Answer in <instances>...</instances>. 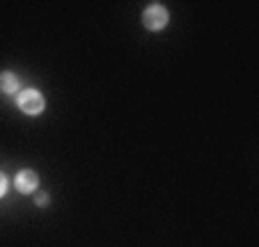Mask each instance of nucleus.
Masks as SVG:
<instances>
[{"label": "nucleus", "instance_id": "5", "mask_svg": "<svg viewBox=\"0 0 259 247\" xmlns=\"http://www.w3.org/2000/svg\"><path fill=\"white\" fill-rule=\"evenodd\" d=\"M34 204L39 206V209H46L51 204V197H49V192H39V194H34Z\"/></svg>", "mask_w": 259, "mask_h": 247}, {"label": "nucleus", "instance_id": "3", "mask_svg": "<svg viewBox=\"0 0 259 247\" xmlns=\"http://www.w3.org/2000/svg\"><path fill=\"white\" fill-rule=\"evenodd\" d=\"M14 185L19 192L32 194L34 190L39 188V176H37V172H32V170H21L19 174L14 176Z\"/></svg>", "mask_w": 259, "mask_h": 247}, {"label": "nucleus", "instance_id": "1", "mask_svg": "<svg viewBox=\"0 0 259 247\" xmlns=\"http://www.w3.org/2000/svg\"><path fill=\"white\" fill-rule=\"evenodd\" d=\"M16 106H19V110H23L25 115L37 117V115L44 112L46 101H44V94H41L39 89L25 87V89H21V92L16 94Z\"/></svg>", "mask_w": 259, "mask_h": 247}, {"label": "nucleus", "instance_id": "2", "mask_svg": "<svg viewBox=\"0 0 259 247\" xmlns=\"http://www.w3.org/2000/svg\"><path fill=\"white\" fill-rule=\"evenodd\" d=\"M167 21H170V12L161 3H152V5H147L145 12H142V25L147 30H152V32L163 30L167 25Z\"/></svg>", "mask_w": 259, "mask_h": 247}, {"label": "nucleus", "instance_id": "6", "mask_svg": "<svg viewBox=\"0 0 259 247\" xmlns=\"http://www.w3.org/2000/svg\"><path fill=\"white\" fill-rule=\"evenodd\" d=\"M7 185H10V181H7V176H5V174H0V199L5 197V192H7Z\"/></svg>", "mask_w": 259, "mask_h": 247}, {"label": "nucleus", "instance_id": "4", "mask_svg": "<svg viewBox=\"0 0 259 247\" xmlns=\"http://www.w3.org/2000/svg\"><path fill=\"white\" fill-rule=\"evenodd\" d=\"M21 89V80L14 71H3L0 73V92L3 94H16Z\"/></svg>", "mask_w": 259, "mask_h": 247}]
</instances>
